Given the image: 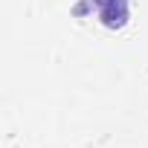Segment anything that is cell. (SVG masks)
I'll return each instance as SVG.
<instances>
[{"instance_id":"obj_1","label":"cell","mask_w":148,"mask_h":148,"mask_svg":"<svg viewBox=\"0 0 148 148\" xmlns=\"http://www.w3.org/2000/svg\"><path fill=\"white\" fill-rule=\"evenodd\" d=\"M90 9L102 26L108 29H122L131 18V6H128V0H82V3L76 6V15Z\"/></svg>"}]
</instances>
